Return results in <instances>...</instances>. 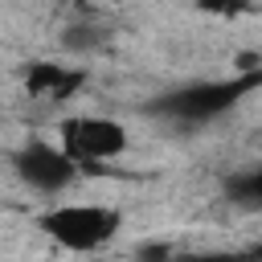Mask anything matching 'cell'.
<instances>
[{
  "mask_svg": "<svg viewBox=\"0 0 262 262\" xmlns=\"http://www.w3.org/2000/svg\"><path fill=\"white\" fill-rule=\"evenodd\" d=\"M262 86V70H250V74H229V78H201V82H184V86H172L164 94H156L143 111L156 115V119H168V123H180V127H205L221 115H229L246 94H254Z\"/></svg>",
  "mask_w": 262,
  "mask_h": 262,
  "instance_id": "1",
  "label": "cell"
},
{
  "mask_svg": "<svg viewBox=\"0 0 262 262\" xmlns=\"http://www.w3.org/2000/svg\"><path fill=\"white\" fill-rule=\"evenodd\" d=\"M37 229L70 254H90L119 237L123 213L111 205H53L37 217Z\"/></svg>",
  "mask_w": 262,
  "mask_h": 262,
  "instance_id": "2",
  "label": "cell"
},
{
  "mask_svg": "<svg viewBox=\"0 0 262 262\" xmlns=\"http://www.w3.org/2000/svg\"><path fill=\"white\" fill-rule=\"evenodd\" d=\"M12 172H16V180H20L25 188L45 192V196H57V192L74 188V180H78V160H74L66 147L49 143V139H29V143H20V147L12 151Z\"/></svg>",
  "mask_w": 262,
  "mask_h": 262,
  "instance_id": "3",
  "label": "cell"
},
{
  "mask_svg": "<svg viewBox=\"0 0 262 262\" xmlns=\"http://www.w3.org/2000/svg\"><path fill=\"white\" fill-rule=\"evenodd\" d=\"M61 147L78 160V164H102V160H115L127 151L131 135L119 119H106V115H74L66 119L61 127Z\"/></svg>",
  "mask_w": 262,
  "mask_h": 262,
  "instance_id": "4",
  "label": "cell"
},
{
  "mask_svg": "<svg viewBox=\"0 0 262 262\" xmlns=\"http://www.w3.org/2000/svg\"><path fill=\"white\" fill-rule=\"evenodd\" d=\"M25 94L29 98H45V102H66L86 86V70L82 66H66V61H29L20 70Z\"/></svg>",
  "mask_w": 262,
  "mask_h": 262,
  "instance_id": "5",
  "label": "cell"
},
{
  "mask_svg": "<svg viewBox=\"0 0 262 262\" xmlns=\"http://www.w3.org/2000/svg\"><path fill=\"white\" fill-rule=\"evenodd\" d=\"M221 192L237 209H262V164L242 168V172H229L225 184H221Z\"/></svg>",
  "mask_w": 262,
  "mask_h": 262,
  "instance_id": "6",
  "label": "cell"
},
{
  "mask_svg": "<svg viewBox=\"0 0 262 262\" xmlns=\"http://www.w3.org/2000/svg\"><path fill=\"white\" fill-rule=\"evenodd\" d=\"M262 250H196V254H176L172 262H250Z\"/></svg>",
  "mask_w": 262,
  "mask_h": 262,
  "instance_id": "7",
  "label": "cell"
},
{
  "mask_svg": "<svg viewBox=\"0 0 262 262\" xmlns=\"http://www.w3.org/2000/svg\"><path fill=\"white\" fill-rule=\"evenodd\" d=\"M201 12H209V16H225V20H233V16H242V12H250L254 8V0H192Z\"/></svg>",
  "mask_w": 262,
  "mask_h": 262,
  "instance_id": "8",
  "label": "cell"
},
{
  "mask_svg": "<svg viewBox=\"0 0 262 262\" xmlns=\"http://www.w3.org/2000/svg\"><path fill=\"white\" fill-rule=\"evenodd\" d=\"M172 258H176V250L164 237H151V242H139L135 246V262H172Z\"/></svg>",
  "mask_w": 262,
  "mask_h": 262,
  "instance_id": "9",
  "label": "cell"
}]
</instances>
